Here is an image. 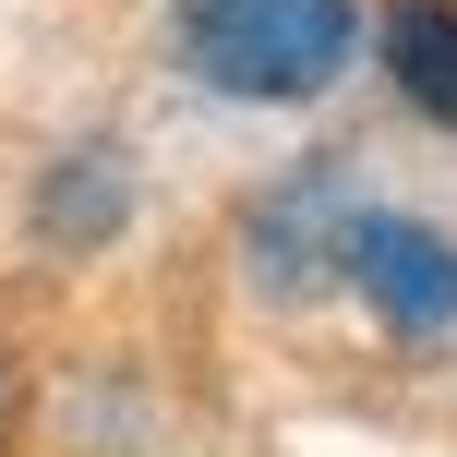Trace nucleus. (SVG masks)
I'll return each instance as SVG.
<instances>
[{"label":"nucleus","instance_id":"3","mask_svg":"<svg viewBox=\"0 0 457 457\" xmlns=\"http://www.w3.org/2000/svg\"><path fill=\"white\" fill-rule=\"evenodd\" d=\"M373 193L349 181V157H301L289 181H265L241 205V253H253V277H265L277 301H301V289H325L337 277V241H349V217H361Z\"/></svg>","mask_w":457,"mask_h":457},{"label":"nucleus","instance_id":"6","mask_svg":"<svg viewBox=\"0 0 457 457\" xmlns=\"http://www.w3.org/2000/svg\"><path fill=\"white\" fill-rule=\"evenodd\" d=\"M12 421H24V373L0 361V445H12Z\"/></svg>","mask_w":457,"mask_h":457},{"label":"nucleus","instance_id":"2","mask_svg":"<svg viewBox=\"0 0 457 457\" xmlns=\"http://www.w3.org/2000/svg\"><path fill=\"white\" fill-rule=\"evenodd\" d=\"M337 289L361 301L386 337H410V349L457 337V241H445L434 217H410V205H361V217H349Z\"/></svg>","mask_w":457,"mask_h":457},{"label":"nucleus","instance_id":"4","mask_svg":"<svg viewBox=\"0 0 457 457\" xmlns=\"http://www.w3.org/2000/svg\"><path fill=\"white\" fill-rule=\"evenodd\" d=\"M120 217H133V157H120L109 133H96V145H61V157L37 169V241L48 253H109Z\"/></svg>","mask_w":457,"mask_h":457},{"label":"nucleus","instance_id":"1","mask_svg":"<svg viewBox=\"0 0 457 457\" xmlns=\"http://www.w3.org/2000/svg\"><path fill=\"white\" fill-rule=\"evenodd\" d=\"M169 61L228 109H313L373 61L361 0H169Z\"/></svg>","mask_w":457,"mask_h":457},{"label":"nucleus","instance_id":"5","mask_svg":"<svg viewBox=\"0 0 457 457\" xmlns=\"http://www.w3.org/2000/svg\"><path fill=\"white\" fill-rule=\"evenodd\" d=\"M373 72L410 120L457 133V0H386L373 12Z\"/></svg>","mask_w":457,"mask_h":457}]
</instances>
